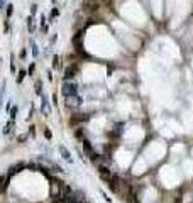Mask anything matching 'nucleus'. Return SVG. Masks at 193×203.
<instances>
[{
    "label": "nucleus",
    "instance_id": "obj_11",
    "mask_svg": "<svg viewBox=\"0 0 193 203\" xmlns=\"http://www.w3.org/2000/svg\"><path fill=\"white\" fill-rule=\"evenodd\" d=\"M124 200H125V203H141L139 198H137V193L132 190V185H131V191L124 196Z\"/></svg>",
    "mask_w": 193,
    "mask_h": 203
},
{
    "label": "nucleus",
    "instance_id": "obj_9",
    "mask_svg": "<svg viewBox=\"0 0 193 203\" xmlns=\"http://www.w3.org/2000/svg\"><path fill=\"white\" fill-rule=\"evenodd\" d=\"M32 88H34V95H37V97H43V88H44V85H43V80L41 78H36L34 80V85H32Z\"/></svg>",
    "mask_w": 193,
    "mask_h": 203
},
{
    "label": "nucleus",
    "instance_id": "obj_3",
    "mask_svg": "<svg viewBox=\"0 0 193 203\" xmlns=\"http://www.w3.org/2000/svg\"><path fill=\"white\" fill-rule=\"evenodd\" d=\"M96 173H98V176H100V180L103 181V183H110V180H112V176H114V173L110 171V168L108 166H96Z\"/></svg>",
    "mask_w": 193,
    "mask_h": 203
},
{
    "label": "nucleus",
    "instance_id": "obj_16",
    "mask_svg": "<svg viewBox=\"0 0 193 203\" xmlns=\"http://www.w3.org/2000/svg\"><path fill=\"white\" fill-rule=\"evenodd\" d=\"M27 76H34V74H36V69H37V63H36V61H31V63H29L27 64Z\"/></svg>",
    "mask_w": 193,
    "mask_h": 203
},
{
    "label": "nucleus",
    "instance_id": "obj_21",
    "mask_svg": "<svg viewBox=\"0 0 193 203\" xmlns=\"http://www.w3.org/2000/svg\"><path fill=\"white\" fill-rule=\"evenodd\" d=\"M5 7H7V0H0V12L5 10Z\"/></svg>",
    "mask_w": 193,
    "mask_h": 203
},
{
    "label": "nucleus",
    "instance_id": "obj_20",
    "mask_svg": "<svg viewBox=\"0 0 193 203\" xmlns=\"http://www.w3.org/2000/svg\"><path fill=\"white\" fill-rule=\"evenodd\" d=\"M27 51H29L27 48H22V49H20V53H19L17 59H19V61H26V58H27Z\"/></svg>",
    "mask_w": 193,
    "mask_h": 203
},
{
    "label": "nucleus",
    "instance_id": "obj_15",
    "mask_svg": "<svg viewBox=\"0 0 193 203\" xmlns=\"http://www.w3.org/2000/svg\"><path fill=\"white\" fill-rule=\"evenodd\" d=\"M10 73L12 74L17 73V56H15L14 53L10 54Z\"/></svg>",
    "mask_w": 193,
    "mask_h": 203
},
{
    "label": "nucleus",
    "instance_id": "obj_22",
    "mask_svg": "<svg viewBox=\"0 0 193 203\" xmlns=\"http://www.w3.org/2000/svg\"><path fill=\"white\" fill-rule=\"evenodd\" d=\"M51 103H53V105H58V95H56V93L53 95V102H51Z\"/></svg>",
    "mask_w": 193,
    "mask_h": 203
},
{
    "label": "nucleus",
    "instance_id": "obj_1",
    "mask_svg": "<svg viewBox=\"0 0 193 203\" xmlns=\"http://www.w3.org/2000/svg\"><path fill=\"white\" fill-rule=\"evenodd\" d=\"M78 83L76 81H63L61 83V95L65 98H68V97H73V95H78Z\"/></svg>",
    "mask_w": 193,
    "mask_h": 203
},
{
    "label": "nucleus",
    "instance_id": "obj_19",
    "mask_svg": "<svg viewBox=\"0 0 193 203\" xmlns=\"http://www.w3.org/2000/svg\"><path fill=\"white\" fill-rule=\"evenodd\" d=\"M37 10H39V5H37L36 2L29 5V15H32V17H36V15H37Z\"/></svg>",
    "mask_w": 193,
    "mask_h": 203
},
{
    "label": "nucleus",
    "instance_id": "obj_5",
    "mask_svg": "<svg viewBox=\"0 0 193 203\" xmlns=\"http://www.w3.org/2000/svg\"><path fill=\"white\" fill-rule=\"evenodd\" d=\"M58 152H60V157L61 159H65L66 163H70V164H73V156H71V152H70V149L66 147V146H63V144H60L58 146Z\"/></svg>",
    "mask_w": 193,
    "mask_h": 203
},
{
    "label": "nucleus",
    "instance_id": "obj_18",
    "mask_svg": "<svg viewBox=\"0 0 193 203\" xmlns=\"http://www.w3.org/2000/svg\"><path fill=\"white\" fill-rule=\"evenodd\" d=\"M43 135H44V139L48 140V142H51L53 140V132L49 127H43Z\"/></svg>",
    "mask_w": 193,
    "mask_h": 203
},
{
    "label": "nucleus",
    "instance_id": "obj_10",
    "mask_svg": "<svg viewBox=\"0 0 193 203\" xmlns=\"http://www.w3.org/2000/svg\"><path fill=\"white\" fill-rule=\"evenodd\" d=\"M14 125H15V120L9 119V120H7L5 124H3L2 134H3V135H9V134H12V132H14Z\"/></svg>",
    "mask_w": 193,
    "mask_h": 203
},
{
    "label": "nucleus",
    "instance_id": "obj_2",
    "mask_svg": "<svg viewBox=\"0 0 193 203\" xmlns=\"http://www.w3.org/2000/svg\"><path fill=\"white\" fill-rule=\"evenodd\" d=\"M81 146H83V152H85V156L91 161V163H95V161L98 159L100 154L95 151V147L91 146V142H90L88 139H83V140H81Z\"/></svg>",
    "mask_w": 193,
    "mask_h": 203
},
{
    "label": "nucleus",
    "instance_id": "obj_14",
    "mask_svg": "<svg viewBox=\"0 0 193 203\" xmlns=\"http://www.w3.org/2000/svg\"><path fill=\"white\" fill-rule=\"evenodd\" d=\"M29 53H31L32 54V58H34V59H37V58H39V48H37V43L34 39L31 41V43H29Z\"/></svg>",
    "mask_w": 193,
    "mask_h": 203
},
{
    "label": "nucleus",
    "instance_id": "obj_8",
    "mask_svg": "<svg viewBox=\"0 0 193 203\" xmlns=\"http://www.w3.org/2000/svg\"><path fill=\"white\" fill-rule=\"evenodd\" d=\"M51 69H53V71H60V69H63V58H61L60 54H54V56H53Z\"/></svg>",
    "mask_w": 193,
    "mask_h": 203
},
{
    "label": "nucleus",
    "instance_id": "obj_6",
    "mask_svg": "<svg viewBox=\"0 0 193 203\" xmlns=\"http://www.w3.org/2000/svg\"><path fill=\"white\" fill-rule=\"evenodd\" d=\"M37 27H39V24H37L36 17H32V15H27L26 19V29H27V34H34V32L37 31Z\"/></svg>",
    "mask_w": 193,
    "mask_h": 203
},
{
    "label": "nucleus",
    "instance_id": "obj_7",
    "mask_svg": "<svg viewBox=\"0 0 193 203\" xmlns=\"http://www.w3.org/2000/svg\"><path fill=\"white\" fill-rule=\"evenodd\" d=\"M41 98H43V102H41V110L39 112H41V115H44V117H49V115H51V103H49V100L44 97V95Z\"/></svg>",
    "mask_w": 193,
    "mask_h": 203
},
{
    "label": "nucleus",
    "instance_id": "obj_17",
    "mask_svg": "<svg viewBox=\"0 0 193 203\" xmlns=\"http://www.w3.org/2000/svg\"><path fill=\"white\" fill-rule=\"evenodd\" d=\"M56 17H60V9H58V7H53L51 14L48 15V20H49V22H54V19H56Z\"/></svg>",
    "mask_w": 193,
    "mask_h": 203
},
{
    "label": "nucleus",
    "instance_id": "obj_4",
    "mask_svg": "<svg viewBox=\"0 0 193 203\" xmlns=\"http://www.w3.org/2000/svg\"><path fill=\"white\" fill-rule=\"evenodd\" d=\"M81 103H83V98L80 97V95H73V97L65 98V105L68 107V109H73V110L80 109V107H81Z\"/></svg>",
    "mask_w": 193,
    "mask_h": 203
},
{
    "label": "nucleus",
    "instance_id": "obj_23",
    "mask_svg": "<svg viewBox=\"0 0 193 203\" xmlns=\"http://www.w3.org/2000/svg\"><path fill=\"white\" fill-rule=\"evenodd\" d=\"M80 203H90V201H88V200H83V201H80Z\"/></svg>",
    "mask_w": 193,
    "mask_h": 203
},
{
    "label": "nucleus",
    "instance_id": "obj_12",
    "mask_svg": "<svg viewBox=\"0 0 193 203\" xmlns=\"http://www.w3.org/2000/svg\"><path fill=\"white\" fill-rule=\"evenodd\" d=\"M26 76H27V69H17V73H15V85H22L24 83V80H26Z\"/></svg>",
    "mask_w": 193,
    "mask_h": 203
},
{
    "label": "nucleus",
    "instance_id": "obj_13",
    "mask_svg": "<svg viewBox=\"0 0 193 203\" xmlns=\"http://www.w3.org/2000/svg\"><path fill=\"white\" fill-rule=\"evenodd\" d=\"M14 3H7V7H5V10H3V19L5 20H12V17H14Z\"/></svg>",
    "mask_w": 193,
    "mask_h": 203
}]
</instances>
